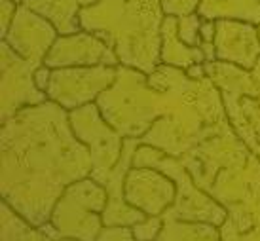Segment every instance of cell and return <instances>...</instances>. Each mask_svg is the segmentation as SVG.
<instances>
[{
	"instance_id": "cell-3",
	"label": "cell",
	"mask_w": 260,
	"mask_h": 241,
	"mask_svg": "<svg viewBox=\"0 0 260 241\" xmlns=\"http://www.w3.org/2000/svg\"><path fill=\"white\" fill-rule=\"evenodd\" d=\"M46 82H48V71H38L37 73V86L40 89L46 88Z\"/></svg>"
},
{
	"instance_id": "cell-2",
	"label": "cell",
	"mask_w": 260,
	"mask_h": 241,
	"mask_svg": "<svg viewBox=\"0 0 260 241\" xmlns=\"http://www.w3.org/2000/svg\"><path fill=\"white\" fill-rule=\"evenodd\" d=\"M120 232H122V230H118V232H103V235L97 241H116V237L120 235ZM120 241H135V235H133V232H131L129 235H125V237Z\"/></svg>"
},
{
	"instance_id": "cell-1",
	"label": "cell",
	"mask_w": 260,
	"mask_h": 241,
	"mask_svg": "<svg viewBox=\"0 0 260 241\" xmlns=\"http://www.w3.org/2000/svg\"><path fill=\"white\" fill-rule=\"evenodd\" d=\"M158 226H159L158 220L146 222V224H143V226L133 228V235H135V239H139V241H150L154 235L158 234V230H159Z\"/></svg>"
}]
</instances>
